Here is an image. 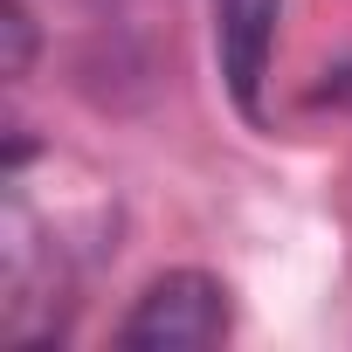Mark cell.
<instances>
[{"mask_svg":"<svg viewBox=\"0 0 352 352\" xmlns=\"http://www.w3.org/2000/svg\"><path fill=\"white\" fill-rule=\"evenodd\" d=\"M270 42H276V0H214V49H221V76L235 90V104L256 118V90L270 69Z\"/></svg>","mask_w":352,"mask_h":352,"instance_id":"7a4b0ae2","label":"cell"},{"mask_svg":"<svg viewBox=\"0 0 352 352\" xmlns=\"http://www.w3.org/2000/svg\"><path fill=\"white\" fill-rule=\"evenodd\" d=\"M318 97H324V104H352V63H338V69H331V83H324Z\"/></svg>","mask_w":352,"mask_h":352,"instance_id":"277c9868","label":"cell"},{"mask_svg":"<svg viewBox=\"0 0 352 352\" xmlns=\"http://www.w3.org/2000/svg\"><path fill=\"white\" fill-rule=\"evenodd\" d=\"M0 28H8V76H28V63H35V21H28L21 0H8Z\"/></svg>","mask_w":352,"mask_h":352,"instance_id":"3957f363","label":"cell"},{"mask_svg":"<svg viewBox=\"0 0 352 352\" xmlns=\"http://www.w3.org/2000/svg\"><path fill=\"white\" fill-rule=\"evenodd\" d=\"M124 345L138 352H201L228 338V283H214L208 270H166L159 283H145V297L131 304V318L118 324Z\"/></svg>","mask_w":352,"mask_h":352,"instance_id":"6da1fadb","label":"cell"}]
</instances>
